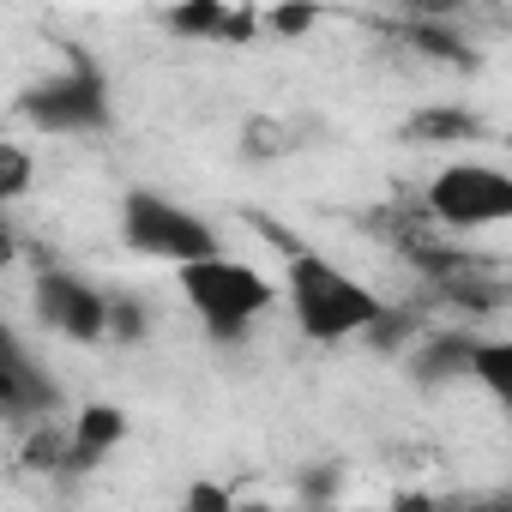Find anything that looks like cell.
Returning a JSON list of instances; mask_svg holds the SVG:
<instances>
[{
    "label": "cell",
    "instance_id": "obj_4",
    "mask_svg": "<svg viewBox=\"0 0 512 512\" xmlns=\"http://www.w3.org/2000/svg\"><path fill=\"white\" fill-rule=\"evenodd\" d=\"M109 79L97 73L91 55H67L61 73L37 79L25 97H19V121H31L37 133H61V139H79V133H103L109 127Z\"/></svg>",
    "mask_w": 512,
    "mask_h": 512
},
{
    "label": "cell",
    "instance_id": "obj_6",
    "mask_svg": "<svg viewBox=\"0 0 512 512\" xmlns=\"http://www.w3.org/2000/svg\"><path fill=\"white\" fill-rule=\"evenodd\" d=\"M31 308H37V326L67 338V344H103L109 338V296L79 272L43 266L31 278Z\"/></svg>",
    "mask_w": 512,
    "mask_h": 512
},
{
    "label": "cell",
    "instance_id": "obj_18",
    "mask_svg": "<svg viewBox=\"0 0 512 512\" xmlns=\"http://www.w3.org/2000/svg\"><path fill=\"white\" fill-rule=\"evenodd\" d=\"M19 260V229H13V217L7 211H0V272H7Z\"/></svg>",
    "mask_w": 512,
    "mask_h": 512
},
{
    "label": "cell",
    "instance_id": "obj_7",
    "mask_svg": "<svg viewBox=\"0 0 512 512\" xmlns=\"http://www.w3.org/2000/svg\"><path fill=\"white\" fill-rule=\"evenodd\" d=\"M49 404H55L49 374L25 356V344L7 326H0V428H31Z\"/></svg>",
    "mask_w": 512,
    "mask_h": 512
},
{
    "label": "cell",
    "instance_id": "obj_1",
    "mask_svg": "<svg viewBox=\"0 0 512 512\" xmlns=\"http://www.w3.org/2000/svg\"><path fill=\"white\" fill-rule=\"evenodd\" d=\"M278 296H284L296 332L314 338V344H344V338H362L386 320V302L356 272H344L338 260H326L314 247H290Z\"/></svg>",
    "mask_w": 512,
    "mask_h": 512
},
{
    "label": "cell",
    "instance_id": "obj_8",
    "mask_svg": "<svg viewBox=\"0 0 512 512\" xmlns=\"http://www.w3.org/2000/svg\"><path fill=\"white\" fill-rule=\"evenodd\" d=\"M470 350H476V338H470V332H428V338L410 350V374H416L422 386L470 380Z\"/></svg>",
    "mask_w": 512,
    "mask_h": 512
},
{
    "label": "cell",
    "instance_id": "obj_9",
    "mask_svg": "<svg viewBox=\"0 0 512 512\" xmlns=\"http://www.w3.org/2000/svg\"><path fill=\"white\" fill-rule=\"evenodd\" d=\"M175 37H205V43H247L253 37V13H235V7H223V0H199V7H175L169 19H163Z\"/></svg>",
    "mask_w": 512,
    "mask_h": 512
},
{
    "label": "cell",
    "instance_id": "obj_3",
    "mask_svg": "<svg viewBox=\"0 0 512 512\" xmlns=\"http://www.w3.org/2000/svg\"><path fill=\"white\" fill-rule=\"evenodd\" d=\"M121 241H127L133 253H145V260L175 266V272L211 260V253H223L217 229H211L193 205H181V199H169V193H157V187H133V193L121 199Z\"/></svg>",
    "mask_w": 512,
    "mask_h": 512
},
{
    "label": "cell",
    "instance_id": "obj_16",
    "mask_svg": "<svg viewBox=\"0 0 512 512\" xmlns=\"http://www.w3.org/2000/svg\"><path fill=\"white\" fill-rule=\"evenodd\" d=\"M247 139H253V145H247V157H284V151H290L278 121H253V127H247Z\"/></svg>",
    "mask_w": 512,
    "mask_h": 512
},
{
    "label": "cell",
    "instance_id": "obj_12",
    "mask_svg": "<svg viewBox=\"0 0 512 512\" xmlns=\"http://www.w3.org/2000/svg\"><path fill=\"white\" fill-rule=\"evenodd\" d=\"M121 434H127V416H121L115 404H85V410H79V422H73V440H79L91 458H103Z\"/></svg>",
    "mask_w": 512,
    "mask_h": 512
},
{
    "label": "cell",
    "instance_id": "obj_15",
    "mask_svg": "<svg viewBox=\"0 0 512 512\" xmlns=\"http://www.w3.org/2000/svg\"><path fill=\"white\" fill-rule=\"evenodd\" d=\"M181 512H235V500H229V488H223V482H193Z\"/></svg>",
    "mask_w": 512,
    "mask_h": 512
},
{
    "label": "cell",
    "instance_id": "obj_10",
    "mask_svg": "<svg viewBox=\"0 0 512 512\" xmlns=\"http://www.w3.org/2000/svg\"><path fill=\"white\" fill-rule=\"evenodd\" d=\"M470 380L488 392V398H512V344L506 338H476V350H470Z\"/></svg>",
    "mask_w": 512,
    "mask_h": 512
},
{
    "label": "cell",
    "instance_id": "obj_2",
    "mask_svg": "<svg viewBox=\"0 0 512 512\" xmlns=\"http://www.w3.org/2000/svg\"><path fill=\"white\" fill-rule=\"evenodd\" d=\"M175 284H181V302L193 308V320L211 338H229V344L247 338L278 308V284L260 266L235 260V253H211V260H199V266H181Z\"/></svg>",
    "mask_w": 512,
    "mask_h": 512
},
{
    "label": "cell",
    "instance_id": "obj_17",
    "mask_svg": "<svg viewBox=\"0 0 512 512\" xmlns=\"http://www.w3.org/2000/svg\"><path fill=\"white\" fill-rule=\"evenodd\" d=\"M308 25H320V13H314V7H284V13H266V31H278V37H302Z\"/></svg>",
    "mask_w": 512,
    "mask_h": 512
},
{
    "label": "cell",
    "instance_id": "obj_11",
    "mask_svg": "<svg viewBox=\"0 0 512 512\" xmlns=\"http://www.w3.org/2000/svg\"><path fill=\"white\" fill-rule=\"evenodd\" d=\"M404 133H410V139H422V145H452V139H476V133H482V121H476L470 109H422Z\"/></svg>",
    "mask_w": 512,
    "mask_h": 512
},
{
    "label": "cell",
    "instance_id": "obj_13",
    "mask_svg": "<svg viewBox=\"0 0 512 512\" xmlns=\"http://www.w3.org/2000/svg\"><path fill=\"white\" fill-rule=\"evenodd\" d=\"M31 181H37V157H31V145L0 139V211L19 205V199L31 193Z\"/></svg>",
    "mask_w": 512,
    "mask_h": 512
},
{
    "label": "cell",
    "instance_id": "obj_5",
    "mask_svg": "<svg viewBox=\"0 0 512 512\" xmlns=\"http://www.w3.org/2000/svg\"><path fill=\"white\" fill-rule=\"evenodd\" d=\"M422 211H428L440 229H452V235L500 229V223L512 217V175H506V169H494V163H476V157L446 163V169L428 181Z\"/></svg>",
    "mask_w": 512,
    "mask_h": 512
},
{
    "label": "cell",
    "instance_id": "obj_14",
    "mask_svg": "<svg viewBox=\"0 0 512 512\" xmlns=\"http://www.w3.org/2000/svg\"><path fill=\"white\" fill-rule=\"evenodd\" d=\"M109 338L139 344V338H145V308H139V302H115V296H109Z\"/></svg>",
    "mask_w": 512,
    "mask_h": 512
}]
</instances>
